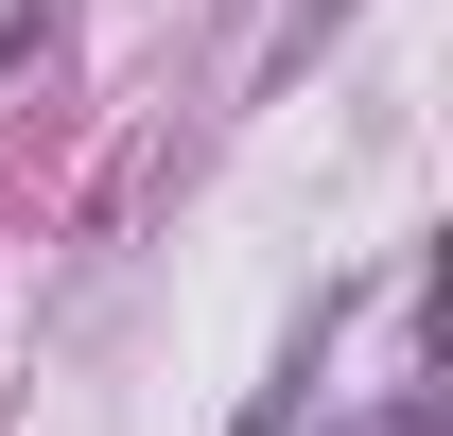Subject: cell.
Masks as SVG:
<instances>
[{
	"label": "cell",
	"instance_id": "6da1fadb",
	"mask_svg": "<svg viewBox=\"0 0 453 436\" xmlns=\"http://www.w3.org/2000/svg\"><path fill=\"white\" fill-rule=\"evenodd\" d=\"M349 436H436V401H418V384H401V401H384V419H349Z\"/></svg>",
	"mask_w": 453,
	"mask_h": 436
}]
</instances>
